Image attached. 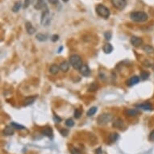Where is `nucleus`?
<instances>
[{
	"label": "nucleus",
	"mask_w": 154,
	"mask_h": 154,
	"mask_svg": "<svg viewBox=\"0 0 154 154\" xmlns=\"http://www.w3.org/2000/svg\"><path fill=\"white\" fill-rule=\"evenodd\" d=\"M65 125L67 127H69V128H71V127H73V125H74V122H73L71 119H69L65 121Z\"/></svg>",
	"instance_id": "cd10ccee"
},
{
	"label": "nucleus",
	"mask_w": 154,
	"mask_h": 154,
	"mask_svg": "<svg viewBox=\"0 0 154 154\" xmlns=\"http://www.w3.org/2000/svg\"><path fill=\"white\" fill-rule=\"evenodd\" d=\"M43 134L44 136H48L49 138L52 137V130L51 128H45L43 131Z\"/></svg>",
	"instance_id": "a211bd4d"
},
{
	"label": "nucleus",
	"mask_w": 154,
	"mask_h": 154,
	"mask_svg": "<svg viewBox=\"0 0 154 154\" xmlns=\"http://www.w3.org/2000/svg\"><path fill=\"white\" fill-rule=\"evenodd\" d=\"M113 126L117 128H121L123 127H124V122L122 119H117L116 121L113 124Z\"/></svg>",
	"instance_id": "aec40b11"
},
{
	"label": "nucleus",
	"mask_w": 154,
	"mask_h": 154,
	"mask_svg": "<svg viewBox=\"0 0 154 154\" xmlns=\"http://www.w3.org/2000/svg\"><path fill=\"white\" fill-rule=\"evenodd\" d=\"M149 73L147 72H143L141 73V74H140V78L143 80H146L147 78H149Z\"/></svg>",
	"instance_id": "7c9ffc66"
},
{
	"label": "nucleus",
	"mask_w": 154,
	"mask_h": 154,
	"mask_svg": "<svg viewBox=\"0 0 154 154\" xmlns=\"http://www.w3.org/2000/svg\"><path fill=\"white\" fill-rule=\"evenodd\" d=\"M109 139L111 142H116V140L119 139V135L117 133H111L109 136Z\"/></svg>",
	"instance_id": "393cba45"
},
{
	"label": "nucleus",
	"mask_w": 154,
	"mask_h": 154,
	"mask_svg": "<svg viewBox=\"0 0 154 154\" xmlns=\"http://www.w3.org/2000/svg\"><path fill=\"white\" fill-rule=\"evenodd\" d=\"M21 8V2L20 1H19V2H16L15 3V5L13 6V7H12V11L13 12H15V13H17L19 9Z\"/></svg>",
	"instance_id": "4be33fe9"
},
{
	"label": "nucleus",
	"mask_w": 154,
	"mask_h": 154,
	"mask_svg": "<svg viewBox=\"0 0 154 154\" xmlns=\"http://www.w3.org/2000/svg\"><path fill=\"white\" fill-rule=\"evenodd\" d=\"M49 2L52 4H57L58 3V0H49Z\"/></svg>",
	"instance_id": "c9c22d12"
},
{
	"label": "nucleus",
	"mask_w": 154,
	"mask_h": 154,
	"mask_svg": "<svg viewBox=\"0 0 154 154\" xmlns=\"http://www.w3.org/2000/svg\"><path fill=\"white\" fill-rule=\"evenodd\" d=\"M54 119H55V120H57V123H59L60 121H61V119L58 118L57 116H54Z\"/></svg>",
	"instance_id": "4c0bfd02"
},
{
	"label": "nucleus",
	"mask_w": 154,
	"mask_h": 154,
	"mask_svg": "<svg viewBox=\"0 0 154 154\" xmlns=\"http://www.w3.org/2000/svg\"><path fill=\"white\" fill-rule=\"evenodd\" d=\"M31 3V0H24V8L27 9Z\"/></svg>",
	"instance_id": "473e14b6"
},
{
	"label": "nucleus",
	"mask_w": 154,
	"mask_h": 154,
	"mask_svg": "<svg viewBox=\"0 0 154 154\" xmlns=\"http://www.w3.org/2000/svg\"><path fill=\"white\" fill-rule=\"evenodd\" d=\"M59 70H60V67H59V65H57L56 64L52 65L50 66V68H49V72H50L51 74H52V75L57 74Z\"/></svg>",
	"instance_id": "2eb2a0df"
},
{
	"label": "nucleus",
	"mask_w": 154,
	"mask_h": 154,
	"mask_svg": "<svg viewBox=\"0 0 154 154\" xmlns=\"http://www.w3.org/2000/svg\"><path fill=\"white\" fill-rule=\"evenodd\" d=\"M81 115H82V112L80 111L79 110L76 109L75 111H74V117H75L76 119H79L80 117H81Z\"/></svg>",
	"instance_id": "2f4dec72"
},
{
	"label": "nucleus",
	"mask_w": 154,
	"mask_h": 154,
	"mask_svg": "<svg viewBox=\"0 0 154 154\" xmlns=\"http://www.w3.org/2000/svg\"><path fill=\"white\" fill-rule=\"evenodd\" d=\"M143 50L147 52V53H149V54H150V53H153L154 52V49L152 48V46L150 45H148V44H146L143 47Z\"/></svg>",
	"instance_id": "412c9836"
},
{
	"label": "nucleus",
	"mask_w": 154,
	"mask_h": 154,
	"mask_svg": "<svg viewBox=\"0 0 154 154\" xmlns=\"http://www.w3.org/2000/svg\"><path fill=\"white\" fill-rule=\"evenodd\" d=\"M127 114L129 116H135L138 114V111L136 109H128L127 111Z\"/></svg>",
	"instance_id": "b1692460"
},
{
	"label": "nucleus",
	"mask_w": 154,
	"mask_h": 154,
	"mask_svg": "<svg viewBox=\"0 0 154 154\" xmlns=\"http://www.w3.org/2000/svg\"><path fill=\"white\" fill-rule=\"evenodd\" d=\"M50 17H49V9L46 8L43 13H42V16H41V24L47 26L49 25L50 23Z\"/></svg>",
	"instance_id": "39448f33"
},
{
	"label": "nucleus",
	"mask_w": 154,
	"mask_h": 154,
	"mask_svg": "<svg viewBox=\"0 0 154 154\" xmlns=\"http://www.w3.org/2000/svg\"><path fill=\"white\" fill-rule=\"evenodd\" d=\"M95 11L99 16H101L104 19H108L111 15L110 10L103 4H98L95 7Z\"/></svg>",
	"instance_id": "f03ea898"
},
{
	"label": "nucleus",
	"mask_w": 154,
	"mask_h": 154,
	"mask_svg": "<svg viewBox=\"0 0 154 154\" xmlns=\"http://www.w3.org/2000/svg\"><path fill=\"white\" fill-rule=\"evenodd\" d=\"M36 96H30V97H27L24 102V106H29L31 104H32L36 101Z\"/></svg>",
	"instance_id": "ddd939ff"
},
{
	"label": "nucleus",
	"mask_w": 154,
	"mask_h": 154,
	"mask_svg": "<svg viewBox=\"0 0 154 154\" xmlns=\"http://www.w3.org/2000/svg\"><path fill=\"white\" fill-rule=\"evenodd\" d=\"M103 49L105 53H111L113 51V46L111 44H106L103 46Z\"/></svg>",
	"instance_id": "f3484780"
},
{
	"label": "nucleus",
	"mask_w": 154,
	"mask_h": 154,
	"mask_svg": "<svg viewBox=\"0 0 154 154\" xmlns=\"http://www.w3.org/2000/svg\"><path fill=\"white\" fill-rule=\"evenodd\" d=\"M58 39H59V36H58V35H57V34L53 35V36H52V38H51L52 41H53V42H56L57 41H58Z\"/></svg>",
	"instance_id": "72a5a7b5"
},
{
	"label": "nucleus",
	"mask_w": 154,
	"mask_h": 154,
	"mask_svg": "<svg viewBox=\"0 0 154 154\" xmlns=\"http://www.w3.org/2000/svg\"><path fill=\"white\" fill-rule=\"evenodd\" d=\"M11 126H12L14 128L19 129V130H22V129H24V128H25L24 126L19 125V124H16V123H11Z\"/></svg>",
	"instance_id": "bb28decb"
},
{
	"label": "nucleus",
	"mask_w": 154,
	"mask_h": 154,
	"mask_svg": "<svg viewBox=\"0 0 154 154\" xmlns=\"http://www.w3.org/2000/svg\"><path fill=\"white\" fill-rule=\"evenodd\" d=\"M130 18L132 20L137 22V23H142L146 21L148 19L149 16L144 11H134L130 15Z\"/></svg>",
	"instance_id": "f257e3e1"
},
{
	"label": "nucleus",
	"mask_w": 154,
	"mask_h": 154,
	"mask_svg": "<svg viewBox=\"0 0 154 154\" xmlns=\"http://www.w3.org/2000/svg\"><path fill=\"white\" fill-rule=\"evenodd\" d=\"M97 107L96 106H92V107H90V109H89V111H88V112H87V116H94L95 114L97 112Z\"/></svg>",
	"instance_id": "5701e85b"
},
{
	"label": "nucleus",
	"mask_w": 154,
	"mask_h": 154,
	"mask_svg": "<svg viewBox=\"0 0 154 154\" xmlns=\"http://www.w3.org/2000/svg\"><path fill=\"white\" fill-rule=\"evenodd\" d=\"M140 82V78H139V77H137V76H133V77H132L128 82H127V84H128V86H134V85H136L138 82Z\"/></svg>",
	"instance_id": "f8f14e48"
},
{
	"label": "nucleus",
	"mask_w": 154,
	"mask_h": 154,
	"mask_svg": "<svg viewBox=\"0 0 154 154\" xmlns=\"http://www.w3.org/2000/svg\"><path fill=\"white\" fill-rule=\"evenodd\" d=\"M136 107L139 108V109L144 110V111H150V110H152V105L149 103H142V104L136 105Z\"/></svg>",
	"instance_id": "9d476101"
},
{
	"label": "nucleus",
	"mask_w": 154,
	"mask_h": 154,
	"mask_svg": "<svg viewBox=\"0 0 154 154\" xmlns=\"http://www.w3.org/2000/svg\"><path fill=\"white\" fill-rule=\"evenodd\" d=\"M70 152L72 154H82V152L77 148H71Z\"/></svg>",
	"instance_id": "c756f323"
},
{
	"label": "nucleus",
	"mask_w": 154,
	"mask_h": 154,
	"mask_svg": "<svg viewBox=\"0 0 154 154\" xmlns=\"http://www.w3.org/2000/svg\"><path fill=\"white\" fill-rule=\"evenodd\" d=\"M104 36H105V39L106 40H107V41H110V40L111 39V37H112V34H111V32H106L104 33Z\"/></svg>",
	"instance_id": "c85d7f7f"
},
{
	"label": "nucleus",
	"mask_w": 154,
	"mask_h": 154,
	"mask_svg": "<svg viewBox=\"0 0 154 154\" xmlns=\"http://www.w3.org/2000/svg\"><path fill=\"white\" fill-rule=\"evenodd\" d=\"M131 44L134 46V47H140L143 44V41L141 38H140L138 36H132L131 38Z\"/></svg>",
	"instance_id": "0eeeda50"
},
{
	"label": "nucleus",
	"mask_w": 154,
	"mask_h": 154,
	"mask_svg": "<svg viewBox=\"0 0 154 154\" xmlns=\"http://www.w3.org/2000/svg\"><path fill=\"white\" fill-rule=\"evenodd\" d=\"M98 88V85L97 84V82H93L89 87V90L90 91H95L97 90Z\"/></svg>",
	"instance_id": "a878e982"
},
{
	"label": "nucleus",
	"mask_w": 154,
	"mask_h": 154,
	"mask_svg": "<svg viewBox=\"0 0 154 154\" xmlns=\"http://www.w3.org/2000/svg\"><path fill=\"white\" fill-rule=\"evenodd\" d=\"M25 28H26L27 32H28L29 35H32V34H34V33L36 32V28L32 26V24L31 22H28V21L26 22V24H25Z\"/></svg>",
	"instance_id": "6e6552de"
},
{
	"label": "nucleus",
	"mask_w": 154,
	"mask_h": 154,
	"mask_svg": "<svg viewBox=\"0 0 154 154\" xmlns=\"http://www.w3.org/2000/svg\"><path fill=\"white\" fill-rule=\"evenodd\" d=\"M44 7V8L46 7V4L44 2V0H37V2L35 5V8L37 10H41V9H43Z\"/></svg>",
	"instance_id": "dca6fc26"
},
{
	"label": "nucleus",
	"mask_w": 154,
	"mask_h": 154,
	"mask_svg": "<svg viewBox=\"0 0 154 154\" xmlns=\"http://www.w3.org/2000/svg\"><path fill=\"white\" fill-rule=\"evenodd\" d=\"M149 140H152V141H153L154 140V130L151 132V133L149 134Z\"/></svg>",
	"instance_id": "f704fd0d"
},
{
	"label": "nucleus",
	"mask_w": 154,
	"mask_h": 154,
	"mask_svg": "<svg viewBox=\"0 0 154 154\" xmlns=\"http://www.w3.org/2000/svg\"><path fill=\"white\" fill-rule=\"evenodd\" d=\"M62 1H63V2H65V3H66V2H68L69 0H62Z\"/></svg>",
	"instance_id": "58836bf2"
},
{
	"label": "nucleus",
	"mask_w": 154,
	"mask_h": 154,
	"mask_svg": "<svg viewBox=\"0 0 154 154\" xmlns=\"http://www.w3.org/2000/svg\"><path fill=\"white\" fill-rule=\"evenodd\" d=\"M61 132L62 135H64V136H67V134H68V131H66V130H63Z\"/></svg>",
	"instance_id": "e433bc0d"
},
{
	"label": "nucleus",
	"mask_w": 154,
	"mask_h": 154,
	"mask_svg": "<svg viewBox=\"0 0 154 154\" xmlns=\"http://www.w3.org/2000/svg\"><path fill=\"white\" fill-rule=\"evenodd\" d=\"M3 134L5 136H12L14 134V128L11 126H6L3 130Z\"/></svg>",
	"instance_id": "4468645a"
},
{
	"label": "nucleus",
	"mask_w": 154,
	"mask_h": 154,
	"mask_svg": "<svg viewBox=\"0 0 154 154\" xmlns=\"http://www.w3.org/2000/svg\"><path fill=\"white\" fill-rule=\"evenodd\" d=\"M70 63L75 70H80L82 65V60L78 55H73L70 58Z\"/></svg>",
	"instance_id": "7ed1b4c3"
},
{
	"label": "nucleus",
	"mask_w": 154,
	"mask_h": 154,
	"mask_svg": "<svg viewBox=\"0 0 154 154\" xmlns=\"http://www.w3.org/2000/svg\"><path fill=\"white\" fill-rule=\"evenodd\" d=\"M79 71H80V73H81V74L82 76H85V77H87L90 74V70L89 69V67L86 65H83L81 67V69L79 70Z\"/></svg>",
	"instance_id": "1a4fd4ad"
},
{
	"label": "nucleus",
	"mask_w": 154,
	"mask_h": 154,
	"mask_svg": "<svg viewBox=\"0 0 154 154\" xmlns=\"http://www.w3.org/2000/svg\"><path fill=\"white\" fill-rule=\"evenodd\" d=\"M111 3L116 9L123 10L127 5V1L126 0H111Z\"/></svg>",
	"instance_id": "423d86ee"
},
{
	"label": "nucleus",
	"mask_w": 154,
	"mask_h": 154,
	"mask_svg": "<svg viewBox=\"0 0 154 154\" xmlns=\"http://www.w3.org/2000/svg\"><path fill=\"white\" fill-rule=\"evenodd\" d=\"M59 67H60V70H61L64 73H66V72H68V70L70 69V64L68 61H64L60 64Z\"/></svg>",
	"instance_id": "9b49d317"
},
{
	"label": "nucleus",
	"mask_w": 154,
	"mask_h": 154,
	"mask_svg": "<svg viewBox=\"0 0 154 154\" xmlns=\"http://www.w3.org/2000/svg\"><path fill=\"white\" fill-rule=\"evenodd\" d=\"M36 38L38 40V41L42 42V41H45L46 40L48 39V36L44 34H43V33H37V34L36 35Z\"/></svg>",
	"instance_id": "6ab92c4d"
},
{
	"label": "nucleus",
	"mask_w": 154,
	"mask_h": 154,
	"mask_svg": "<svg viewBox=\"0 0 154 154\" xmlns=\"http://www.w3.org/2000/svg\"><path fill=\"white\" fill-rule=\"evenodd\" d=\"M111 119H112V116L111 114L104 113V114H102V115H100L98 117L97 122L99 125H105L106 124H108L109 122H111Z\"/></svg>",
	"instance_id": "20e7f679"
}]
</instances>
